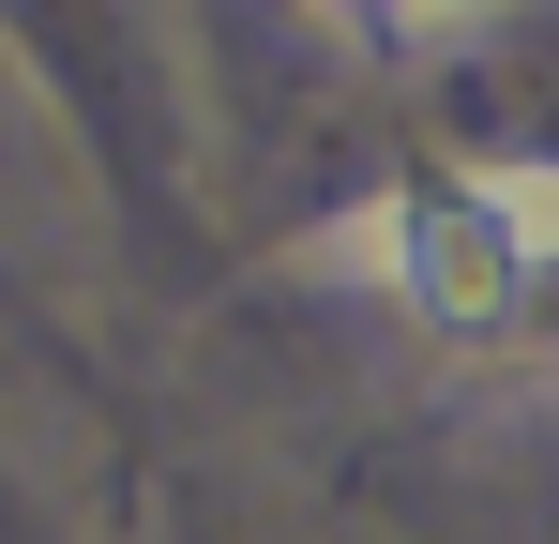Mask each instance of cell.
<instances>
[{
    "instance_id": "obj_1",
    "label": "cell",
    "mask_w": 559,
    "mask_h": 544,
    "mask_svg": "<svg viewBox=\"0 0 559 544\" xmlns=\"http://www.w3.org/2000/svg\"><path fill=\"white\" fill-rule=\"evenodd\" d=\"M364 243L393 258V287H408V303H424L439 333H499V318L530 303V272H545V258H530V227H514V212H499L484 181H454V197H408V212H378Z\"/></svg>"
},
{
    "instance_id": "obj_2",
    "label": "cell",
    "mask_w": 559,
    "mask_h": 544,
    "mask_svg": "<svg viewBox=\"0 0 559 544\" xmlns=\"http://www.w3.org/2000/svg\"><path fill=\"white\" fill-rule=\"evenodd\" d=\"M484 197H499V212L530 227V258H559V181H545V167H499V181H484Z\"/></svg>"
}]
</instances>
